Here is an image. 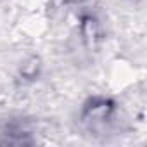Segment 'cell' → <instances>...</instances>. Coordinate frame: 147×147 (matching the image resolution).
<instances>
[{
    "label": "cell",
    "instance_id": "cell-1",
    "mask_svg": "<svg viewBox=\"0 0 147 147\" xmlns=\"http://www.w3.org/2000/svg\"><path fill=\"white\" fill-rule=\"evenodd\" d=\"M73 2H80V0H73Z\"/></svg>",
    "mask_w": 147,
    "mask_h": 147
}]
</instances>
